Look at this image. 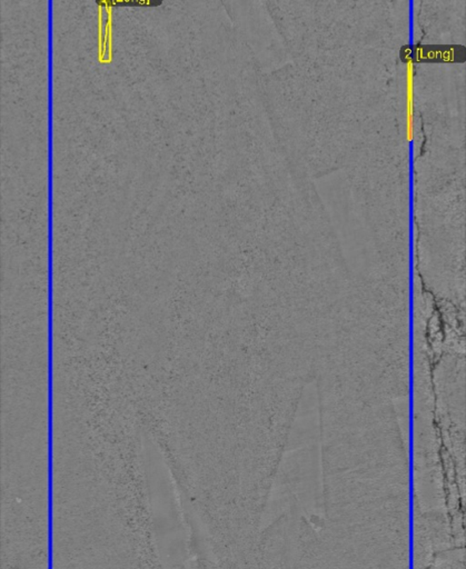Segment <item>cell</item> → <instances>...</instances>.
Returning <instances> with one entry per match:
<instances>
[{
	"mask_svg": "<svg viewBox=\"0 0 466 569\" xmlns=\"http://www.w3.org/2000/svg\"><path fill=\"white\" fill-rule=\"evenodd\" d=\"M414 133V63L410 59L406 63V135L410 141L413 140Z\"/></svg>",
	"mask_w": 466,
	"mask_h": 569,
	"instance_id": "1",
	"label": "cell"
}]
</instances>
